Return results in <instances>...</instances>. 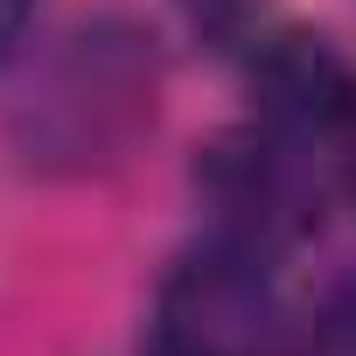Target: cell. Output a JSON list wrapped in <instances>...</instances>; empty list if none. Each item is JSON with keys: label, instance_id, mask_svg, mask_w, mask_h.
Returning <instances> with one entry per match:
<instances>
[{"label": "cell", "instance_id": "cell-1", "mask_svg": "<svg viewBox=\"0 0 356 356\" xmlns=\"http://www.w3.org/2000/svg\"><path fill=\"white\" fill-rule=\"evenodd\" d=\"M161 56L133 15H91L42 63L29 98L15 105V147L42 175H91L140 147L154 126Z\"/></svg>", "mask_w": 356, "mask_h": 356}, {"label": "cell", "instance_id": "cell-2", "mask_svg": "<svg viewBox=\"0 0 356 356\" xmlns=\"http://www.w3.org/2000/svg\"><path fill=\"white\" fill-rule=\"evenodd\" d=\"M280 335V252L210 224L161 280L140 356H273Z\"/></svg>", "mask_w": 356, "mask_h": 356}, {"label": "cell", "instance_id": "cell-3", "mask_svg": "<svg viewBox=\"0 0 356 356\" xmlns=\"http://www.w3.org/2000/svg\"><path fill=\"white\" fill-rule=\"evenodd\" d=\"M349 70L342 56L307 35V29H280L266 42H252V126L314 147L342 133V105H349Z\"/></svg>", "mask_w": 356, "mask_h": 356}, {"label": "cell", "instance_id": "cell-4", "mask_svg": "<svg viewBox=\"0 0 356 356\" xmlns=\"http://www.w3.org/2000/svg\"><path fill=\"white\" fill-rule=\"evenodd\" d=\"M182 8H189V22H196L203 35H217V42L245 35V22H252V0H182Z\"/></svg>", "mask_w": 356, "mask_h": 356}, {"label": "cell", "instance_id": "cell-5", "mask_svg": "<svg viewBox=\"0 0 356 356\" xmlns=\"http://www.w3.org/2000/svg\"><path fill=\"white\" fill-rule=\"evenodd\" d=\"M29 22H35V0H0V63L29 42Z\"/></svg>", "mask_w": 356, "mask_h": 356}, {"label": "cell", "instance_id": "cell-6", "mask_svg": "<svg viewBox=\"0 0 356 356\" xmlns=\"http://www.w3.org/2000/svg\"><path fill=\"white\" fill-rule=\"evenodd\" d=\"M335 147H342V182H349V196H356V84H349V105H342V133H335Z\"/></svg>", "mask_w": 356, "mask_h": 356}]
</instances>
